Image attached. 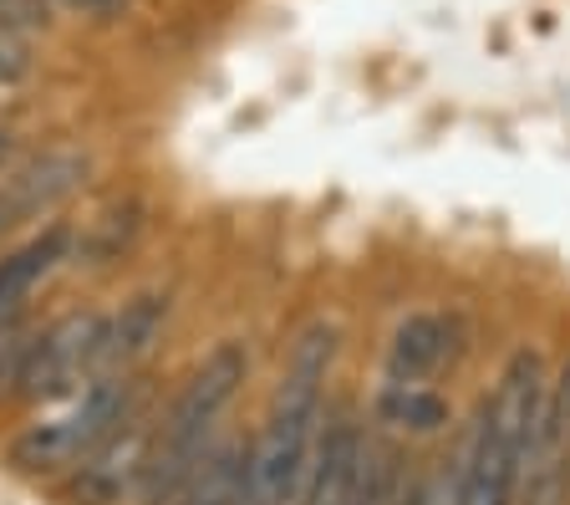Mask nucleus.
I'll return each mask as SVG.
<instances>
[{"instance_id":"nucleus-1","label":"nucleus","mask_w":570,"mask_h":505,"mask_svg":"<svg viewBox=\"0 0 570 505\" xmlns=\"http://www.w3.org/2000/svg\"><path fill=\"white\" fill-rule=\"evenodd\" d=\"M342 348V327L316 317L285 352L265 429L249 439V505H301L311 475V449L326 414V373Z\"/></svg>"},{"instance_id":"nucleus-2","label":"nucleus","mask_w":570,"mask_h":505,"mask_svg":"<svg viewBox=\"0 0 570 505\" xmlns=\"http://www.w3.org/2000/svg\"><path fill=\"white\" fill-rule=\"evenodd\" d=\"M546 358L534 348H514L494 378V394L479 404L474 424L463 434L459 465L449 480V505H514L520 469L540 434L546 409Z\"/></svg>"},{"instance_id":"nucleus-3","label":"nucleus","mask_w":570,"mask_h":505,"mask_svg":"<svg viewBox=\"0 0 570 505\" xmlns=\"http://www.w3.org/2000/svg\"><path fill=\"white\" fill-rule=\"evenodd\" d=\"M249 378V348L239 337L214 342L199 358L184 388L174 394L164 414H158V434H154V455L142 469V485L132 501L138 505H174L178 491L194 480V469L204 465L214 445H219V419L235 404V394Z\"/></svg>"},{"instance_id":"nucleus-4","label":"nucleus","mask_w":570,"mask_h":505,"mask_svg":"<svg viewBox=\"0 0 570 505\" xmlns=\"http://www.w3.org/2000/svg\"><path fill=\"white\" fill-rule=\"evenodd\" d=\"M148 388L142 378H92L87 388H77L71 398H61V409L47 414V419L26 424L6 445V459L21 475H71L82 465L107 434L118 429L132 409H138Z\"/></svg>"},{"instance_id":"nucleus-5","label":"nucleus","mask_w":570,"mask_h":505,"mask_svg":"<svg viewBox=\"0 0 570 505\" xmlns=\"http://www.w3.org/2000/svg\"><path fill=\"white\" fill-rule=\"evenodd\" d=\"M97 337H102V312H67L51 327H41L31 352H26L16 398L21 404H61L77 388H87L92 383Z\"/></svg>"},{"instance_id":"nucleus-6","label":"nucleus","mask_w":570,"mask_h":505,"mask_svg":"<svg viewBox=\"0 0 570 505\" xmlns=\"http://www.w3.org/2000/svg\"><path fill=\"white\" fill-rule=\"evenodd\" d=\"M154 434H158V419L148 414V398H142L138 409H132L128 419L67 475V501L71 505L132 501L142 485V469H148V455H154Z\"/></svg>"},{"instance_id":"nucleus-7","label":"nucleus","mask_w":570,"mask_h":505,"mask_svg":"<svg viewBox=\"0 0 570 505\" xmlns=\"http://www.w3.org/2000/svg\"><path fill=\"white\" fill-rule=\"evenodd\" d=\"M82 184H87V154L47 148V154H36L31 164H21L16 174L0 179V220H6V230L26 225V220H41L67 205Z\"/></svg>"},{"instance_id":"nucleus-8","label":"nucleus","mask_w":570,"mask_h":505,"mask_svg":"<svg viewBox=\"0 0 570 505\" xmlns=\"http://www.w3.org/2000/svg\"><path fill=\"white\" fill-rule=\"evenodd\" d=\"M362 449H367V429H362L356 409L352 404H326L301 505H342L356 480V469H362Z\"/></svg>"},{"instance_id":"nucleus-9","label":"nucleus","mask_w":570,"mask_h":505,"mask_svg":"<svg viewBox=\"0 0 570 505\" xmlns=\"http://www.w3.org/2000/svg\"><path fill=\"white\" fill-rule=\"evenodd\" d=\"M164 322H168V297L164 291H142V297H132L118 317H102L92 378H132L138 373V362L158 348Z\"/></svg>"},{"instance_id":"nucleus-10","label":"nucleus","mask_w":570,"mask_h":505,"mask_svg":"<svg viewBox=\"0 0 570 505\" xmlns=\"http://www.w3.org/2000/svg\"><path fill=\"white\" fill-rule=\"evenodd\" d=\"M459 322L443 312H417L397 322L387 342V383H428L443 362L459 358Z\"/></svg>"},{"instance_id":"nucleus-11","label":"nucleus","mask_w":570,"mask_h":505,"mask_svg":"<svg viewBox=\"0 0 570 505\" xmlns=\"http://www.w3.org/2000/svg\"><path fill=\"white\" fill-rule=\"evenodd\" d=\"M67 255H71V230L47 225L41 235H31L21 251H11L6 261H0V327L21 322L26 301L41 291V281H47Z\"/></svg>"},{"instance_id":"nucleus-12","label":"nucleus","mask_w":570,"mask_h":505,"mask_svg":"<svg viewBox=\"0 0 570 505\" xmlns=\"http://www.w3.org/2000/svg\"><path fill=\"white\" fill-rule=\"evenodd\" d=\"M174 505H249V445L219 439Z\"/></svg>"},{"instance_id":"nucleus-13","label":"nucleus","mask_w":570,"mask_h":505,"mask_svg":"<svg viewBox=\"0 0 570 505\" xmlns=\"http://www.w3.org/2000/svg\"><path fill=\"white\" fill-rule=\"evenodd\" d=\"M377 419L407 434H433L449 424V398L428 383H382L377 394Z\"/></svg>"},{"instance_id":"nucleus-14","label":"nucleus","mask_w":570,"mask_h":505,"mask_svg":"<svg viewBox=\"0 0 570 505\" xmlns=\"http://www.w3.org/2000/svg\"><path fill=\"white\" fill-rule=\"evenodd\" d=\"M407 469L397 465V449L382 445V439H367L362 449V469H356L352 491H346L342 505H397V491H403Z\"/></svg>"},{"instance_id":"nucleus-15","label":"nucleus","mask_w":570,"mask_h":505,"mask_svg":"<svg viewBox=\"0 0 570 505\" xmlns=\"http://www.w3.org/2000/svg\"><path fill=\"white\" fill-rule=\"evenodd\" d=\"M514 505H570V455L560 449H530L520 469Z\"/></svg>"},{"instance_id":"nucleus-16","label":"nucleus","mask_w":570,"mask_h":505,"mask_svg":"<svg viewBox=\"0 0 570 505\" xmlns=\"http://www.w3.org/2000/svg\"><path fill=\"white\" fill-rule=\"evenodd\" d=\"M138 225H142V205L128 200V205H112L102 220H92L82 241H71V245H77V255H87L92 265H102V261H112V255L128 251L132 235H138Z\"/></svg>"},{"instance_id":"nucleus-17","label":"nucleus","mask_w":570,"mask_h":505,"mask_svg":"<svg viewBox=\"0 0 570 505\" xmlns=\"http://www.w3.org/2000/svg\"><path fill=\"white\" fill-rule=\"evenodd\" d=\"M534 449H560V455H570V358L560 362V373L550 378V388H546Z\"/></svg>"},{"instance_id":"nucleus-18","label":"nucleus","mask_w":570,"mask_h":505,"mask_svg":"<svg viewBox=\"0 0 570 505\" xmlns=\"http://www.w3.org/2000/svg\"><path fill=\"white\" fill-rule=\"evenodd\" d=\"M36 332L21 322L0 327V398H16V383H21V368H26V352H31Z\"/></svg>"},{"instance_id":"nucleus-19","label":"nucleus","mask_w":570,"mask_h":505,"mask_svg":"<svg viewBox=\"0 0 570 505\" xmlns=\"http://www.w3.org/2000/svg\"><path fill=\"white\" fill-rule=\"evenodd\" d=\"M397 505H449V485H443L439 469H417V475H403Z\"/></svg>"},{"instance_id":"nucleus-20","label":"nucleus","mask_w":570,"mask_h":505,"mask_svg":"<svg viewBox=\"0 0 570 505\" xmlns=\"http://www.w3.org/2000/svg\"><path fill=\"white\" fill-rule=\"evenodd\" d=\"M61 6H71V11H82V16H118L128 0H61Z\"/></svg>"},{"instance_id":"nucleus-21","label":"nucleus","mask_w":570,"mask_h":505,"mask_svg":"<svg viewBox=\"0 0 570 505\" xmlns=\"http://www.w3.org/2000/svg\"><path fill=\"white\" fill-rule=\"evenodd\" d=\"M6 158H11V133L0 128V168H6Z\"/></svg>"},{"instance_id":"nucleus-22","label":"nucleus","mask_w":570,"mask_h":505,"mask_svg":"<svg viewBox=\"0 0 570 505\" xmlns=\"http://www.w3.org/2000/svg\"><path fill=\"white\" fill-rule=\"evenodd\" d=\"M0 230H6V220H0Z\"/></svg>"}]
</instances>
